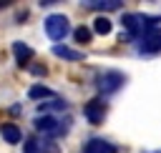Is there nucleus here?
Returning a JSON list of instances; mask_svg holds the SVG:
<instances>
[{"mask_svg":"<svg viewBox=\"0 0 161 153\" xmlns=\"http://www.w3.org/2000/svg\"><path fill=\"white\" fill-rule=\"evenodd\" d=\"M121 23H123V28L131 33V35H148V33H153V30H158L156 25L161 23V18L158 15H146V13H126L123 18H121Z\"/></svg>","mask_w":161,"mask_h":153,"instance_id":"f257e3e1","label":"nucleus"},{"mask_svg":"<svg viewBox=\"0 0 161 153\" xmlns=\"http://www.w3.org/2000/svg\"><path fill=\"white\" fill-rule=\"evenodd\" d=\"M45 35L50 38V40H55V43H60L68 33H70V25H68V18L65 15H60V13H53V15H48L45 18Z\"/></svg>","mask_w":161,"mask_h":153,"instance_id":"f03ea898","label":"nucleus"},{"mask_svg":"<svg viewBox=\"0 0 161 153\" xmlns=\"http://www.w3.org/2000/svg\"><path fill=\"white\" fill-rule=\"evenodd\" d=\"M35 130L43 133V135L58 138V135H65V133H68V125L60 123V120L53 118V115H38V118H35Z\"/></svg>","mask_w":161,"mask_h":153,"instance_id":"7ed1b4c3","label":"nucleus"},{"mask_svg":"<svg viewBox=\"0 0 161 153\" xmlns=\"http://www.w3.org/2000/svg\"><path fill=\"white\" fill-rule=\"evenodd\" d=\"M126 83V78H123V73H118V70H106V73H101L98 78H96V88L101 90V93H116L121 85Z\"/></svg>","mask_w":161,"mask_h":153,"instance_id":"20e7f679","label":"nucleus"},{"mask_svg":"<svg viewBox=\"0 0 161 153\" xmlns=\"http://www.w3.org/2000/svg\"><path fill=\"white\" fill-rule=\"evenodd\" d=\"M83 115H86V120H91L93 125H96V123H101V120L106 118V103H103L101 98L88 100V103L83 105Z\"/></svg>","mask_w":161,"mask_h":153,"instance_id":"39448f33","label":"nucleus"},{"mask_svg":"<svg viewBox=\"0 0 161 153\" xmlns=\"http://www.w3.org/2000/svg\"><path fill=\"white\" fill-rule=\"evenodd\" d=\"M161 50V30H153L138 40V53H158Z\"/></svg>","mask_w":161,"mask_h":153,"instance_id":"423d86ee","label":"nucleus"},{"mask_svg":"<svg viewBox=\"0 0 161 153\" xmlns=\"http://www.w3.org/2000/svg\"><path fill=\"white\" fill-rule=\"evenodd\" d=\"M83 153H116V145L103 140V138H91L83 145Z\"/></svg>","mask_w":161,"mask_h":153,"instance_id":"0eeeda50","label":"nucleus"},{"mask_svg":"<svg viewBox=\"0 0 161 153\" xmlns=\"http://www.w3.org/2000/svg\"><path fill=\"white\" fill-rule=\"evenodd\" d=\"M13 55H15V63L23 68V65H28V60L33 58V48H30L28 43L18 40V43H13Z\"/></svg>","mask_w":161,"mask_h":153,"instance_id":"6e6552de","label":"nucleus"},{"mask_svg":"<svg viewBox=\"0 0 161 153\" xmlns=\"http://www.w3.org/2000/svg\"><path fill=\"white\" fill-rule=\"evenodd\" d=\"M0 135H3L10 145H18V143L23 140V133H20V128H18L15 123H3V125H0Z\"/></svg>","mask_w":161,"mask_h":153,"instance_id":"1a4fd4ad","label":"nucleus"},{"mask_svg":"<svg viewBox=\"0 0 161 153\" xmlns=\"http://www.w3.org/2000/svg\"><path fill=\"white\" fill-rule=\"evenodd\" d=\"M53 55L55 58H63V60H73V63H80L83 60V53L68 48V45H53Z\"/></svg>","mask_w":161,"mask_h":153,"instance_id":"9d476101","label":"nucleus"},{"mask_svg":"<svg viewBox=\"0 0 161 153\" xmlns=\"http://www.w3.org/2000/svg\"><path fill=\"white\" fill-rule=\"evenodd\" d=\"M23 153H50V143H45L40 138H28L23 145Z\"/></svg>","mask_w":161,"mask_h":153,"instance_id":"9b49d317","label":"nucleus"},{"mask_svg":"<svg viewBox=\"0 0 161 153\" xmlns=\"http://www.w3.org/2000/svg\"><path fill=\"white\" fill-rule=\"evenodd\" d=\"M80 5L83 8H96V10H118L123 3L121 0H86Z\"/></svg>","mask_w":161,"mask_h":153,"instance_id":"f8f14e48","label":"nucleus"},{"mask_svg":"<svg viewBox=\"0 0 161 153\" xmlns=\"http://www.w3.org/2000/svg\"><path fill=\"white\" fill-rule=\"evenodd\" d=\"M111 30H113V25H111L108 18H96V20H93V33H98V35H108Z\"/></svg>","mask_w":161,"mask_h":153,"instance_id":"ddd939ff","label":"nucleus"},{"mask_svg":"<svg viewBox=\"0 0 161 153\" xmlns=\"http://www.w3.org/2000/svg\"><path fill=\"white\" fill-rule=\"evenodd\" d=\"M50 95H53V90H50V88H45V85H33V88L28 90V98H33V100L50 98Z\"/></svg>","mask_w":161,"mask_h":153,"instance_id":"4468645a","label":"nucleus"},{"mask_svg":"<svg viewBox=\"0 0 161 153\" xmlns=\"http://www.w3.org/2000/svg\"><path fill=\"white\" fill-rule=\"evenodd\" d=\"M73 38H75V43H78V45H86V43L91 40V30H88L86 25H80V28H75Z\"/></svg>","mask_w":161,"mask_h":153,"instance_id":"2eb2a0df","label":"nucleus"},{"mask_svg":"<svg viewBox=\"0 0 161 153\" xmlns=\"http://www.w3.org/2000/svg\"><path fill=\"white\" fill-rule=\"evenodd\" d=\"M38 110H65V100H53V103H45V105H38Z\"/></svg>","mask_w":161,"mask_h":153,"instance_id":"dca6fc26","label":"nucleus"}]
</instances>
